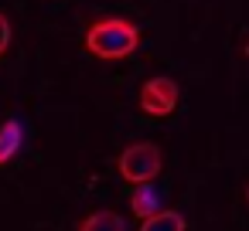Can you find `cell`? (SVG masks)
Segmentation results:
<instances>
[{"mask_svg": "<svg viewBox=\"0 0 249 231\" xmlns=\"http://www.w3.org/2000/svg\"><path fill=\"white\" fill-rule=\"evenodd\" d=\"M178 102H181V89H178V82L167 78V75L147 78V82L140 85V95H137L140 112H147V116H154V119H167V116L178 109Z\"/></svg>", "mask_w": 249, "mask_h": 231, "instance_id": "cell-3", "label": "cell"}, {"mask_svg": "<svg viewBox=\"0 0 249 231\" xmlns=\"http://www.w3.org/2000/svg\"><path fill=\"white\" fill-rule=\"evenodd\" d=\"M160 170H164V153H160L157 143H147V139L130 143V146L116 156V173H120L126 184H133V187L154 184Z\"/></svg>", "mask_w": 249, "mask_h": 231, "instance_id": "cell-2", "label": "cell"}, {"mask_svg": "<svg viewBox=\"0 0 249 231\" xmlns=\"http://www.w3.org/2000/svg\"><path fill=\"white\" fill-rule=\"evenodd\" d=\"M82 45L89 55H96L103 62H120L140 48V28L126 17H99L86 28Z\"/></svg>", "mask_w": 249, "mask_h": 231, "instance_id": "cell-1", "label": "cell"}, {"mask_svg": "<svg viewBox=\"0 0 249 231\" xmlns=\"http://www.w3.org/2000/svg\"><path fill=\"white\" fill-rule=\"evenodd\" d=\"M246 204H249V184H246Z\"/></svg>", "mask_w": 249, "mask_h": 231, "instance_id": "cell-9", "label": "cell"}, {"mask_svg": "<svg viewBox=\"0 0 249 231\" xmlns=\"http://www.w3.org/2000/svg\"><path fill=\"white\" fill-rule=\"evenodd\" d=\"M130 211H133L140 221H147V217L160 214L164 207H160V194H157V187H154V184L133 187V194H130Z\"/></svg>", "mask_w": 249, "mask_h": 231, "instance_id": "cell-5", "label": "cell"}, {"mask_svg": "<svg viewBox=\"0 0 249 231\" xmlns=\"http://www.w3.org/2000/svg\"><path fill=\"white\" fill-rule=\"evenodd\" d=\"M79 231H126V221L116 211L103 207V211H92L89 217H82L79 221Z\"/></svg>", "mask_w": 249, "mask_h": 231, "instance_id": "cell-6", "label": "cell"}, {"mask_svg": "<svg viewBox=\"0 0 249 231\" xmlns=\"http://www.w3.org/2000/svg\"><path fill=\"white\" fill-rule=\"evenodd\" d=\"M140 231H188V221H184L181 211H167V207H164L160 214L140 221Z\"/></svg>", "mask_w": 249, "mask_h": 231, "instance_id": "cell-7", "label": "cell"}, {"mask_svg": "<svg viewBox=\"0 0 249 231\" xmlns=\"http://www.w3.org/2000/svg\"><path fill=\"white\" fill-rule=\"evenodd\" d=\"M21 146H24V126H21V119L11 116L0 123V167L11 163L21 153Z\"/></svg>", "mask_w": 249, "mask_h": 231, "instance_id": "cell-4", "label": "cell"}, {"mask_svg": "<svg viewBox=\"0 0 249 231\" xmlns=\"http://www.w3.org/2000/svg\"><path fill=\"white\" fill-rule=\"evenodd\" d=\"M7 48H11V21H7L4 11H0V58H4Z\"/></svg>", "mask_w": 249, "mask_h": 231, "instance_id": "cell-8", "label": "cell"}]
</instances>
